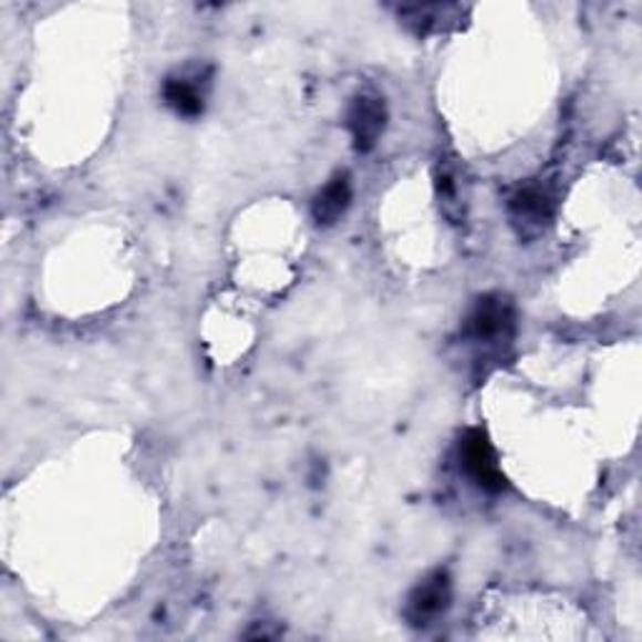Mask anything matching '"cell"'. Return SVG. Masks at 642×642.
<instances>
[{"instance_id":"obj_3","label":"cell","mask_w":642,"mask_h":642,"mask_svg":"<svg viewBox=\"0 0 642 642\" xmlns=\"http://www.w3.org/2000/svg\"><path fill=\"white\" fill-rule=\"evenodd\" d=\"M349 134L354 138L356 151H372L386 126L384 101L374 93H362L352 101L346 113Z\"/></svg>"},{"instance_id":"obj_4","label":"cell","mask_w":642,"mask_h":642,"mask_svg":"<svg viewBox=\"0 0 642 642\" xmlns=\"http://www.w3.org/2000/svg\"><path fill=\"white\" fill-rule=\"evenodd\" d=\"M512 324V309L505 299L499 297H485L477 301V307L472 309L467 319V334L477 342H489L505 332Z\"/></svg>"},{"instance_id":"obj_2","label":"cell","mask_w":642,"mask_h":642,"mask_svg":"<svg viewBox=\"0 0 642 642\" xmlns=\"http://www.w3.org/2000/svg\"><path fill=\"white\" fill-rule=\"evenodd\" d=\"M459 457H462V465H465V472L477 487L487 489V493H499V489L505 487V479L503 475H499V467L495 459V449L485 437V432H479V429L467 432V437L462 439Z\"/></svg>"},{"instance_id":"obj_6","label":"cell","mask_w":642,"mask_h":642,"mask_svg":"<svg viewBox=\"0 0 642 642\" xmlns=\"http://www.w3.org/2000/svg\"><path fill=\"white\" fill-rule=\"evenodd\" d=\"M164 99L168 103V108H174L178 116L191 118L204 111V93L191 79H186V75H176V79L166 81Z\"/></svg>"},{"instance_id":"obj_1","label":"cell","mask_w":642,"mask_h":642,"mask_svg":"<svg viewBox=\"0 0 642 642\" xmlns=\"http://www.w3.org/2000/svg\"><path fill=\"white\" fill-rule=\"evenodd\" d=\"M449 600H452L449 574L445 570H434L412 590L404 615H407L412 625L417 628L429 625V622H434L439 615H445Z\"/></svg>"},{"instance_id":"obj_5","label":"cell","mask_w":642,"mask_h":642,"mask_svg":"<svg viewBox=\"0 0 642 642\" xmlns=\"http://www.w3.org/2000/svg\"><path fill=\"white\" fill-rule=\"evenodd\" d=\"M349 201H352V184H349L346 174H339L314 198L311 211H314L317 224L332 226L334 221H339V216L346 211Z\"/></svg>"},{"instance_id":"obj_7","label":"cell","mask_w":642,"mask_h":642,"mask_svg":"<svg viewBox=\"0 0 642 642\" xmlns=\"http://www.w3.org/2000/svg\"><path fill=\"white\" fill-rule=\"evenodd\" d=\"M512 214L525 224H542L552 214V198L540 186H527L512 198Z\"/></svg>"}]
</instances>
